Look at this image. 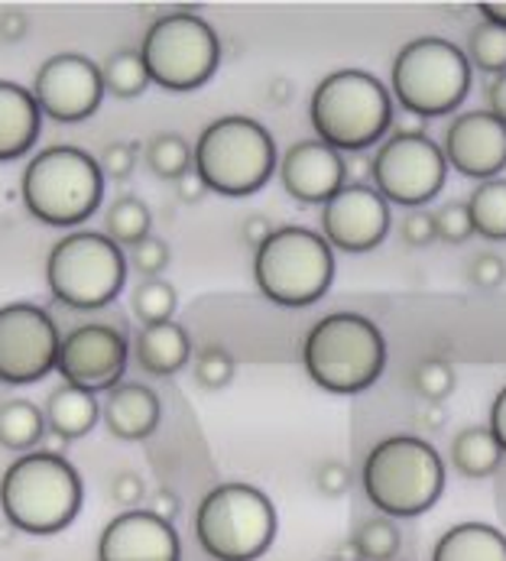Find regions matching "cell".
I'll return each instance as SVG.
<instances>
[{
    "instance_id": "6da1fadb",
    "label": "cell",
    "mask_w": 506,
    "mask_h": 561,
    "mask_svg": "<svg viewBox=\"0 0 506 561\" xmlns=\"http://www.w3.org/2000/svg\"><path fill=\"white\" fill-rule=\"evenodd\" d=\"M84 486L66 455L26 451L0 478V510L10 529L26 536H56L76 523Z\"/></svg>"
},
{
    "instance_id": "7a4b0ae2",
    "label": "cell",
    "mask_w": 506,
    "mask_h": 561,
    "mask_svg": "<svg viewBox=\"0 0 506 561\" xmlns=\"http://www.w3.org/2000/svg\"><path fill=\"white\" fill-rule=\"evenodd\" d=\"M383 81L364 69H337L315 84L309 101V121L315 140L337 153H360L393 127L396 107Z\"/></svg>"
},
{
    "instance_id": "3957f363",
    "label": "cell",
    "mask_w": 506,
    "mask_h": 561,
    "mask_svg": "<svg viewBox=\"0 0 506 561\" xmlns=\"http://www.w3.org/2000/svg\"><path fill=\"white\" fill-rule=\"evenodd\" d=\"M302 364L315 387L335 397L370 390L387 370L383 331L357 312H332L319 319L302 341Z\"/></svg>"
},
{
    "instance_id": "277c9868",
    "label": "cell",
    "mask_w": 506,
    "mask_h": 561,
    "mask_svg": "<svg viewBox=\"0 0 506 561\" xmlns=\"http://www.w3.org/2000/svg\"><path fill=\"white\" fill-rule=\"evenodd\" d=\"M360 483L380 516L413 519L445 493V461L425 438L390 435L364 458Z\"/></svg>"
},
{
    "instance_id": "5b68a950",
    "label": "cell",
    "mask_w": 506,
    "mask_h": 561,
    "mask_svg": "<svg viewBox=\"0 0 506 561\" xmlns=\"http://www.w3.org/2000/svg\"><path fill=\"white\" fill-rule=\"evenodd\" d=\"M279 165L273 134L244 114H225L211 121L195 147L192 169L202 175L208 192L225 198H248L260 192Z\"/></svg>"
},
{
    "instance_id": "8992f818",
    "label": "cell",
    "mask_w": 506,
    "mask_h": 561,
    "mask_svg": "<svg viewBox=\"0 0 506 561\" xmlns=\"http://www.w3.org/2000/svg\"><path fill=\"white\" fill-rule=\"evenodd\" d=\"M26 211L49 228H79L104 198V172L91 153L69 144L39 150L20 175Z\"/></svg>"
},
{
    "instance_id": "52a82bcc",
    "label": "cell",
    "mask_w": 506,
    "mask_h": 561,
    "mask_svg": "<svg viewBox=\"0 0 506 561\" xmlns=\"http://www.w3.org/2000/svg\"><path fill=\"white\" fill-rule=\"evenodd\" d=\"M335 279V250L319 231L286 225L253 250V283L273 306H315Z\"/></svg>"
},
{
    "instance_id": "ba28073f",
    "label": "cell",
    "mask_w": 506,
    "mask_h": 561,
    "mask_svg": "<svg viewBox=\"0 0 506 561\" xmlns=\"http://www.w3.org/2000/svg\"><path fill=\"white\" fill-rule=\"evenodd\" d=\"M474 69L461 46L441 36L410 39L390 69L393 101L422 121L455 114L471 94Z\"/></svg>"
},
{
    "instance_id": "9c48e42d",
    "label": "cell",
    "mask_w": 506,
    "mask_h": 561,
    "mask_svg": "<svg viewBox=\"0 0 506 561\" xmlns=\"http://www.w3.org/2000/svg\"><path fill=\"white\" fill-rule=\"evenodd\" d=\"M195 539L208 559L256 561L276 539V506L253 483H218L195 510Z\"/></svg>"
},
{
    "instance_id": "30bf717a",
    "label": "cell",
    "mask_w": 506,
    "mask_h": 561,
    "mask_svg": "<svg viewBox=\"0 0 506 561\" xmlns=\"http://www.w3.org/2000/svg\"><path fill=\"white\" fill-rule=\"evenodd\" d=\"M46 283L56 302L91 312L111 306L127 283V253L104 231H72L53 243Z\"/></svg>"
},
{
    "instance_id": "8fae6325",
    "label": "cell",
    "mask_w": 506,
    "mask_h": 561,
    "mask_svg": "<svg viewBox=\"0 0 506 561\" xmlns=\"http://www.w3.org/2000/svg\"><path fill=\"white\" fill-rule=\"evenodd\" d=\"M140 59L147 66L150 84L185 94L215 79L221 66V39L215 26L198 13L175 10L150 23L140 43Z\"/></svg>"
},
{
    "instance_id": "7c38bea8",
    "label": "cell",
    "mask_w": 506,
    "mask_h": 561,
    "mask_svg": "<svg viewBox=\"0 0 506 561\" xmlns=\"http://www.w3.org/2000/svg\"><path fill=\"white\" fill-rule=\"evenodd\" d=\"M373 188L387 198V205H403L416 211L428 205L448 179V160L441 144L432 137H400L390 134L370 162Z\"/></svg>"
},
{
    "instance_id": "4fadbf2b",
    "label": "cell",
    "mask_w": 506,
    "mask_h": 561,
    "mask_svg": "<svg viewBox=\"0 0 506 561\" xmlns=\"http://www.w3.org/2000/svg\"><path fill=\"white\" fill-rule=\"evenodd\" d=\"M59 324L33 302H10L0 309V383L26 387L56 370Z\"/></svg>"
},
{
    "instance_id": "5bb4252c",
    "label": "cell",
    "mask_w": 506,
    "mask_h": 561,
    "mask_svg": "<svg viewBox=\"0 0 506 561\" xmlns=\"http://www.w3.org/2000/svg\"><path fill=\"white\" fill-rule=\"evenodd\" d=\"M127 360H130V344L124 331L104 321H88L62 334L56 374L62 377V383L97 397L124 383Z\"/></svg>"
},
{
    "instance_id": "9a60e30c",
    "label": "cell",
    "mask_w": 506,
    "mask_h": 561,
    "mask_svg": "<svg viewBox=\"0 0 506 561\" xmlns=\"http://www.w3.org/2000/svg\"><path fill=\"white\" fill-rule=\"evenodd\" d=\"M33 98L43 117L56 124H79L88 121L104 101L101 66L82 53H59L49 56L33 76Z\"/></svg>"
},
{
    "instance_id": "2e32d148",
    "label": "cell",
    "mask_w": 506,
    "mask_h": 561,
    "mask_svg": "<svg viewBox=\"0 0 506 561\" xmlns=\"http://www.w3.org/2000/svg\"><path fill=\"white\" fill-rule=\"evenodd\" d=\"M387 198L364 182H347L337 195L322 205V238L332 250L370 253L390 234Z\"/></svg>"
},
{
    "instance_id": "e0dca14e",
    "label": "cell",
    "mask_w": 506,
    "mask_h": 561,
    "mask_svg": "<svg viewBox=\"0 0 506 561\" xmlns=\"http://www.w3.org/2000/svg\"><path fill=\"white\" fill-rule=\"evenodd\" d=\"M441 153L448 169H458L468 179H501L506 169V124L491 111H464L448 124Z\"/></svg>"
},
{
    "instance_id": "ac0fdd59",
    "label": "cell",
    "mask_w": 506,
    "mask_h": 561,
    "mask_svg": "<svg viewBox=\"0 0 506 561\" xmlns=\"http://www.w3.org/2000/svg\"><path fill=\"white\" fill-rule=\"evenodd\" d=\"M175 526L150 510H124L97 536V561H179Z\"/></svg>"
},
{
    "instance_id": "d6986e66",
    "label": "cell",
    "mask_w": 506,
    "mask_h": 561,
    "mask_svg": "<svg viewBox=\"0 0 506 561\" xmlns=\"http://www.w3.org/2000/svg\"><path fill=\"white\" fill-rule=\"evenodd\" d=\"M279 182L289 198L302 205H325L347 185V162L344 153L325 147L322 140H299L292 144L276 165Z\"/></svg>"
},
{
    "instance_id": "ffe728a7",
    "label": "cell",
    "mask_w": 506,
    "mask_h": 561,
    "mask_svg": "<svg viewBox=\"0 0 506 561\" xmlns=\"http://www.w3.org/2000/svg\"><path fill=\"white\" fill-rule=\"evenodd\" d=\"M163 405L160 397L137 380H124L101 400V422L120 442H143L160 428Z\"/></svg>"
},
{
    "instance_id": "44dd1931",
    "label": "cell",
    "mask_w": 506,
    "mask_h": 561,
    "mask_svg": "<svg viewBox=\"0 0 506 561\" xmlns=\"http://www.w3.org/2000/svg\"><path fill=\"white\" fill-rule=\"evenodd\" d=\"M43 134V111L30 88L0 81V162L26 157Z\"/></svg>"
},
{
    "instance_id": "7402d4cb",
    "label": "cell",
    "mask_w": 506,
    "mask_h": 561,
    "mask_svg": "<svg viewBox=\"0 0 506 561\" xmlns=\"http://www.w3.org/2000/svg\"><path fill=\"white\" fill-rule=\"evenodd\" d=\"M130 354L137 367L150 377H175L188 357H192V341L188 331L175 321H160V324H143L134 334Z\"/></svg>"
},
{
    "instance_id": "603a6c76",
    "label": "cell",
    "mask_w": 506,
    "mask_h": 561,
    "mask_svg": "<svg viewBox=\"0 0 506 561\" xmlns=\"http://www.w3.org/2000/svg\"><path fill=\"white\" fill-rule=\"evenodd\" d=\"M432 561H506V536L491 523H458L438 536Z\"/></svg>"
},
{
    "instance_id": "cb8c5ba5",
    "label": "cell",
    "mask_w": 506,
    "mask_h": 561,
    "mask_svg": "<svg viewBox=\"0 0 506 561\" xmlns=\"http://www.w3.org/2000/svg\"><path fill=\"white\" fill-rule=\"evenodd\" d=\"M43 415H46V428L53 435H59L66 442H76V438H84L97 425L101 400L94 393H88V390L62 383V387H56L49 393Z\"/></svg>"
},
{
    "instance_id": "d4e9b609",
    "label": "cell",
    "mask_w": 506,
    "mask_h": 561,
    "mask_svg": "<svg viewBox=\"0 0 506 561\" xmlns=\"http://www.w3.org/2000/svg\"><path fill=\"white\" fill-rule=\"evenodd\" d=\"M451 465L461 478L468 481H481V478H491L501 461H504V451L497 445V438L491 435L487 425H471V428H461L451 442Z\"/></svg>"
},
{
    "instance_id": "484cf974",
    "label": "cell",
    "mask_w": 506,
    "mask_h": 561,
    "mask_svg": "<svg viewBox=\"0 0 506 561\" xmlns=\"http://www.w3.org/2000/svg\"><path fill=\"white\" fill-rule=\"evenodd\" d=\"M46 432V415L36 402L10 400L0 405V445L7 451H36Z\"/></svg>"
},
{
    "instance_id": "4316f807",
    "label": "cell",
    "mask_w": 506,
    "mask_h": 561,
    "mask_svg": "<svg viewBox=\"0 0 506 561\" xmlns=\"http://www.w3.org/2000/svg\"><path fill=\"white\" fill-rule=\"evenodd\" d=\"M468 211L474 234L484 241H506V179L481 182L468 195Z\"/></svg>"
},
{
    "instance_id": "83f0119b",
    "label": "cell",
    "mask_w": 506,
    "mask_h": 561,
    "mask_svg": "<svg viewBox=\"0 0 506 561\" xmlns=\"http://www.w3.org/2000/svg\"><path fill=\"white\" fill-rule=\"evenodd\" d=\"M153 215L137 195H120L104 211V234L117 247H137L143 238H150Z\"/></svg>"
},
{
    "instance_id": "f1b7e54d",
    "label": "cell",
    "mask_w": 506,
    "mask_h": 561,
    "mask_svg": "<svg viewBox=\"0 0 506 561\" xmlns=\"http://www.w3.org/2000/svg\"><path fill=\"white\" fill-rule=\"evenodd\" d=\"M101 81H104V94H114L120 101L140 98L150 88V76L140 59V49L111 53L101 66Z\"/></svg>"
},
{
    "instance_id": "f546056e",
    "label": "cell",
    "mask_w": 506,
    "mask_h": 561,
    "mask_svg": "<svg viewBox=\"0 0 506 561\" xmlns=\"http://www.w3.org/2000/svg\"><path fill=\"white\" fill-rule=\"evenodd\" d=\"M347 542L354 546L360 561H393L400 556L403 536L390 516H373V519H364Z\"/></svg>"
},
{
    "instance_id": "4dcf8cb0",
    "label": "cell",
    "mask_w": 506,
    "mask_h": 561,
    "mask_svg": "<svg viewBox=\"0 0 506 561\" xmlns=\"http://www.w3.org/2000/svg\"><path fill=\"white\" fill-rule=\"evenodd\" d=\"M471 69H481L487 76H504L506 72V30L494 23H478L468 33V49H464Z\"/></svg>"
},
{
    "instance_id": "1f68e13d",
    "label": "cell",
    "mask_w": 506,
    "mask_h": 561,
    "mask_svg": "<svg viewBox=\"0 0 506 561\" xmlns=\"http://www.w3.org/2000/svg\"><path fill=\"white\" fill-rule=\"evenodd\" d=\"M143 160L150 165V172L153 175H160V179H179L182 172H188L192 169V147H188V140L182 137V134H157V137H150L147 140V147H143Z\"/></svg>"
},
{
    "instance_id": "d6a6232c",
    "label": "cell",
    "mask_w": 506,
    "mask_h": 561,
    "mask_svg": "<svg viewBox=\"0 0 506 561\" xmlns=\"http://www.w3.org/2000/svg\"><path fill=\"white\" fill-rule=\"evenodd\" d=\"M130 309L143 324H160V321H172L175 309H179V296L175 286L166 283L163 276L157 279H140L134 296H130Z\"/></svg>"
},
{
    "instance_id": "836d02e7",
    "label": "cell",
    "mask_w": 506,
    "mask_h": 561,
    "mask_svg": "<svg viewBox=\"0 0 506 561\" xmlns=\"http://www.w3.org/2000/svg\"><path fill=\"white\" fill-rule=\"evenodd\" d=\"M413 390L425 402H441L455 393V367L441 357H428L413 367Z\"/></svg>"
},
{
    "instance_id": "e575fe53",
    "label": "cell",
    "mask_w": 506,
    "mask_h": 561,
    "mask_svg": "<svg viewBox=\"0 0 506 561\" xmlns=\"http://www.w3.org/2000/svg\"><path fill=\"white\" fill-rule=\"evenodd\" d=\"M234 370H238V364L221 344H208L195 357V383L202 390H225L234 380Z\"/></svg>"
},
{
    "instance_id": "d590c367",
    "label": "cell",
    "mask_w": 506,
    "mask_h": 561,
    "mask_svg": "<svg viewBox=\"0 0 506 561\" xmlns=\"http://www.w3.org/2000/svg\"><path fill=\"white\" fill-rule=\"evenodd\" d=\"M435 234L441 243H464L468 238H474V225H471V211L468 202H445L435 211Z\"/></svg>"
},
{
    "instance_id": "8d00e7d4",
    "label": "cell",
    "mask_w": 506,
    "mask_h": 561,
    "mask_svg": "<svg viewBox=\"0 0 506 561\" xmlns=\"http://www.w3.org/2000/svg\"><path fill=\"white\" fill-rule=\"evenodd\" d=\"M127 266H134L143 279H157L169 266V243L163 238H143L137 247H130Z\"/></svg>"
},
{
    "instance_id": "74e56055",
    "label": "cell",
    "mask_w": 506,
    "mask_h": 561,
    "mask_svg": "<svg viewBox=\"0 0 506 561\" xmlns=\"http://www.w3.org/2000/svg\"><path fill=\"white\" fill-rule=\"evenodd\" d=\"M137 157H140V144H130V140H114L104 147V153L97 157V165L104 172V179H117L124 182L134 165H137Z\"/></svg>"
},
{
    "instance_id": "f35d334b",
    "label": "cell",
    "mask_w": 506,
    "mask_h": 561,
    "mask_svg": "<svg viewBox=\"0 0 506 561\" xmlns=\"http://www.w3.org/2000/svg\"><path fill=\"white\" fill-rule=\"evenodd\" d=\"M464 276H468V283L478 286V289H497V286H504L506 263L497 253H478V256H471V263L464 266Z\"/></svg>"
},
{
    "instance_id": "ab89813d",
    "label": "cell",
    "mask_w": 506,
    "mask_h": 561,
    "mask_svg": "<svg viewBox=\"0 0 506 561\" xmlns=\"http://www.w3.org/2000/svg\"><path fill=\"white\" fill-rule=\"evenodd\" d=\"M400 241L406 243V247H413V250L438 241V234H435V215L432 211H422V208L410 211L400 221Z\"/></svg>"
},
{
    "instance_id": "60d3db41",
    "label": "cell",
    "mask_w": 506,
    "mask_h": 561,
    "mask_svg": "<svg viewBox=\"0 0 506 561\" xmlns=\"http://www.w3.org/2000/svg\"><path fill=\"white\" fill-rule=\"evenodd\" d=\"M147 496V483L137 471H120L111 478V500L124 510H140V500Z\"/></svg>"
},
{
    "instance_id": "b9f144b4",
    "label": "cell",
    "mask_w": 506,
    "mask_h": 561,
    "mask_svg": "<svg viewBox=\"0 0 506 561\" xmlns=\"http://www.w3.org/2000/svg\"><path fill=\"white\" fill-rule=\"evenodd\" d=\"M315 490H319L322 496H329V500L344 496V493L350 490V471H347V465H341V461H325V465H319V471H315Z\"/></svg>"
},
{
    "instance_id": "7bdbcfd3",
    "label": "cell",
    "mask_w": 506,
    "mask_h": 561,
    "mask_svg": "<svg viewBox=\"0 0 506 561\" xmlns=\"http://www.w3.org/2000/svg\"><path fill=\"white\" fill-rule=\"evenodd\" d=\"M147 510H150L153 516L166 519V523H175V516L182 513V500H179L169 486H160V490H153V493H150Z\"/></svg>"
},
{
    "instance_id": "ee69618b",
    "label": "cell",
    "mask_w": 506,
    "mask_h": 561,
    "mask_svg": "<svg viewBox=\"0 0 506 561\" xmlns=\"http://www.w3.org/2000/svg\"><path fill=\"white\" fill-rule=\"evenodd\" d=\"M175 195H179V202H185V205H198V202L208 195V185L202 182V175H198L195 169H188V172H182V175L175 179Z\"/></svg>"
},
{
    "instance_id": "f6af8a7d",
    "label": "cell",
    "mask_w": 506,
    "mask_h": 561,
    "mask_svg": "<svg viewBox=\"0 0 506 561\" xmlns=\"http://www.w3.org/2000/svg\"><path fill=\"white\" fill-rule=\"evenodd\" d=\"M276 228L269 225V218L266 215H251V218H244V225H241V238L248 247H263V243L269 241V234H273Z\"/></svg>"
},
{
    "instance_id": "bcb514c9",
    "label": "cell",
    "mask_w": 506,
    "mask_h": 561,
    "mask_svg": "<svg viewBox=\"0 0 506 561\" xmlns=\"http://www.w3.org/2000/svg\"><path fill=\"white\" fill-rule=\"evenodd\" d=\"M487 428H491V435L497 438L501 451L506 455V387L491 402V422H487Z\"/></svg>"
},
{
    "instance_id": "7dc6e473",
    "label": "cell",
    "mask_w": 506,
    "mask_h": 561,
    "mask_svg": "<svg viewBox=\"0 0 506 561\" xmlns=\"http://www.w3.org/2000/svg\"><path fill=\"white\" fill-rule=\"evenodd\" d=\"M26 30H30V23H26V16H23L20 10H7V13H0V39H7V43H20V39L26 36Z\"/></svg>"
},
{
    "instance_id": "c3c4849f",
    "label": "cell",
    "mask_w": 506,
    "mask_h": 561,
    "mask_svg": "<svg viewBox=\"0 0 506 561\" xmlns=\"http://www.w3.org/2000/svg\"><path fill=\"white\" fill-rule=\"evenodd\" d=\"M484 98H487V111L506 124V72L487 81V94Z\"/></svg>"
},
{
    "instance_id": "681fc988",
    "label": "cell",
    "mask_w": 506,
    "mask_h": 561,
    "mask_svg": "<svg viewBox=\"0 0 506 561\" xmlns=\"http://www.w3.org/2000/svg\"><path fill=\"white\" fill-rule=\"evenodd\" d=\"M390 130L400 134V137H422L425 134V121L416 117V114H403V117H393V127Z\"/></svg>"
},
{
    "instance_id": "f907efd6",
    "label": "cell",
    "mask_w": 506,
    "mask_h": 561,
    "mask_svg": "<svg viewBox=\"0 0 506 561\" xmlns=\"http://www.w3.org/2000/svg\"><path fill=\"white\" fill-rule=\"evenodd\" d=\"M416 422H422L425 428H441V422H445V409H441L438 402H425V409L416 412Z\"/></svg>"
},
{
    "instance_id": "816d5d0a",
    "label": "cell",
    "mask_w": 506,
    "mask_h": 561,
    "mask_svg": "<svg viewBox=\"0 0 506 561\" xmlns=\"http://www.w3.org/2000/svg\"><path fill=\"white\" fill-rule=\"evenodd\" d=\"M478 10L484 13V20L487 23H494V26H504L506 30V0H487V3H478Z\"/></svg>"
},
{
    "instance_id": "f5cc1de1",
    "label": "cell",
    "mask_w": 506,
    "mask_h": 561,
    "mask_svg": "<svg viewBox=\"0 0 506 561\" xmlns=\"http://www.w3.org/2000/svg\"><path fill=\"white\" fill-rule=\"evenodd\" d=\"M273 91H276V94H273L276 104H283V101L292 98V84H289V81H273Z\"/></svg>"
},
{
    "instance_id": "db71d44e",
    "label": "cell",
    "mask_w": 506,
    "mask_h": 561,
    "mask_svg": "<svg viewBox=\"0 0 506 561\" xmlns=\"http://www.w3.org/2000/svg\"><path fill=\"white\" fill-rule=\"evenodd\" d=\"M335 561H337V559H335Z\"/></svg>"
}]
</instances>
